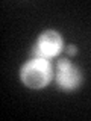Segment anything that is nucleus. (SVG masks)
I'll return each mask as SVG.
<instances>
[{"label":"nucleus","mask_w":91,"mask_h":121,"mask_svg":"<svg viewBox=\"0 0 91 121\" xmlns=\"http://www.w3.org/2000/svg\"><path fill=\"white\" fill-rule=\"evenodd\" d=\"M55 80L56 85L64 91H73L82 82V74L76 65L67 59H59L55 64Z\"/></svg>","instance_id":"7ed1b4c3"},{"label":"nucleus","mask_w":91,"mask_h":121,"mask_svg":"<svg viewBox=\"0 0 91 121\" xmlns=\"http://www.w3.org/2000/svg\"><path fill=\"white\" fill-rule=\"evenodd\" d=\"M53 67L50 60L47 59H40V58H32L30 60L21 67L20 77L21 82L27 88L32 89H40L47 86L50 80L53 79Z\"/></svg>","instance_id":"f257e3e1"},{"label":"nucleus","mask_w":91,"mask_h":121,"mask_svg":"<svg viewBox=\"0 0 91 121\" xmlns=\"http://www.w3.org/2000/svg\"><path fill=\"white\" fill-rule=\"evenodd\" d=\"M61 50H62V38H61V35L55 30H46L44 33H41L38 36V41L32 47L30 55H32V58L50 60L55 56H58Z\"/></svg>","instance_id":"f03ea898"},{"label":"nucleus","mask_w":91,"mask_h":121,"mask_svg":"<svg viewBox=\"0 0 91 121\" xmlns=\"http://www.w3.org/2000/svg\"><path fill=\"white\" fill-rule=\"evenodd\" d=\"M67 53H68V55H76V47H74V45H68V47H67Z\"/></svg>","instance_id":"20e7f679"}]
</instances>
